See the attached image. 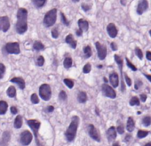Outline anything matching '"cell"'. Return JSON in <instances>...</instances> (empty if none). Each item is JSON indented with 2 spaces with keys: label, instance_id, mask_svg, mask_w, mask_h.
Here are the masks:
<instances>
[{
  "label": "cell",
  "instance_id": "obj_1",
  "mask_svg": "<svg viewBox=\"0 0 151 146\" xmlns=\"http://www.w3.org/2000/svg\"><path fill=\"white\" fill-rule=\"evenodd\" d=\"M27 17H28V11L25 8H20L17 13L18 20L16 23V31L19 34H23L28 30V23H27Z\"/></svg>",
  "mask_w": 151,
  "mask_h": 146
},
{
  "label": "cell",
  "instance_id": "obj_2",
  "mask_svg": "<svg viewBox=\"0 0 151 146\" xmlns=\"http://www.w3.org/2000/svg\"><path fill=\"white\" fill-rule=\"evenodd\" d=\"M78 124H79V118L75 116L72 118L71 123L70 125L69 128L67 129L65 135L66 138L69 142H71L75 139L76 137V134H77V127H78Z\"/></svg>",
  "mask_w": 151,
  "mask_h": 146
},
{
  "label": "cell",
  "instance_id": "obj_3",
  "mask_svg": "<svg viewBox=\"0 0 151 146\" xmlns=\"http://www.w3.org/2000/svg\"><path fill=\"white\" fill-rule=\"evenodd\" d=\"M56 17H57V10L52 9L49 11L44 18V24L46 27H51L53 26L56 22Z\"/></svg>",
  "mask_w": 151,
  "mask_h": 146
},
{
  "label": "cell",
  "instance_id": "obj_4",
  "mask_svg": "<svg viewBox=\"0 0 151 146\" xmlns=\"http://www.w3.org/2000/svg\"><path fill=\"white\" fill-rule=\"evenodd\" d=\"M39 95H40V97L44 101H49L52 95L50 86L47 84H43L39 88Z\"/></svg>",
  "mask_w": 151,
  "mask_h": 146
},
{
  "label": "cell",
  "instance_id": "obj_5",
  "mask_svg": "<svg viewBox=\"0 0 151 146\" xmlns=\"http://www.w3.org/2000/svg\"><path fill=\"white\" fill-rule=\"evenodd\" d=\"M28 125L30 127V128L33 130L34 132V135H35V137L37 139V146H41L39 142H38V139H37V131L40 128V122L36 120V119H30V120H28Z\"/></svg>",
  "mask_w": 151,
  "mask_h": 146
},
{
  "label": "cell",
  "instance_id": "obj_6",
  "mask_svg": "<svg viewBox=\"0 0 151 146\" xmlns=\"http://www.w3.org/2000/svg\"><path fill=\"white\" fill-rule=\"evenodd\" d=\"M6 50L8 54H19L20 50V45L17 42L13 43H7L6 45Z\"/></svg>",
  "mask_w": 151,
  "mask_h": 146
},
{
  "label": "cell",
  "instance_id": "obj_7",
  "mask_svg": "<svg viewBox=\"0 0 151 146\" xmlns=\"http://www.w3.org/2000/svg\"><path fill=\"white\" fill-rule=\"evenodd\" d=\"M32 134L29 132V131H23L20 135V141L21 142L22 145H29L31 141H32Z\"/></svg>",
  "mask_w": 151,
  "mask_h": 146
},
{
  "label": "cell",
  "instance_id": "obj_8",
  "mask_svg": "<svg viewBox=\"0 0 151 146\" xmlns=\"http://www.w3.org/2000/svg\"><path fill=\"white\" fill-rule=\"evenodd\" d=\"M102 93L104 94V95L107 96V97H110V98H116L117 96V94L115 92V90L110 87L109 85H107V84H104L102 85Z\"/></svg>",
  "mask_w": 151,
  "mask_h": 146
},
{
  "label": "cell",
  "instance_id": "obj_9",
  "mask_svg": "<svg viewBox=\"0 0 151 146\" xmlns=\"http://www.w3.org/2000/svg\"><path fill=\"white\" fill-rule=\"evenodd\" d=\"M95 47H96V49H97V52H98L99 58L100 60H104L106 58V56H107V48H106V47L101 45L99 42L95 43Z\"/></svg>",
  "mask_w": 151,
  "mask_h": 146
},
{
  "label": "cell",
  "instance_id": "obj_10",
  "mask_svg": "<svg viewBox=\"0 0 151 146\" xmlns=\"http://www.w3.org/2000/svg\"><path fill=\"white\" fill-rule=\"evenodd\" d=\"M10 28V22L7 16L0 17V30L6 32Z\"/></svg>",
  "mask_w": 151,
  "mask_h": 146
},
{
  "label": "cell",
  "instance_id": "obj_11",
  "mask_svg": "<svg viewBox=\"0 0 151 146\" xmlns=\"http://www.w3.org/2000/svg\"><path fill=\"white\" fill-rule=\"evenodd\" d=\"M88 133H89L90 136H91L93 140H95V141H97V142H100V135H99L97 129L94 128L93 125H89V126H88Z\"/></svg>",
  "mask_w": 151,
  "mask_h": 146
},
{
  "label": "cell",
  "instance_id": "obj_12",
  "mask_svg": "<svg viewBox=\"0 0 151 146\" xmlns=\"http://www.w3.org/2000/svg\"><path fill=\"white\" fill-rule=\"evenodd\" d=\"M148 7V3L147 0H140L137 6V13L142 14Z\"/></svg>",
  "mask_w": 151,
  "mask_h": 146
},
{
  "label": "cell",
  "instance_id": "obj_13",
  "mask_svg": "<svg viewBox=\"0 0 151 146\" xmlns=\"http://www.w3.org/2000/svg\"><path fill=\"white\" fill-rule=\"evenodd\" d=\"M107 34L109 36L112 38H115L117 36V29L116 27L115 24L113 23H110L107 27Z\"/></svg>",
  "mask_w": 151,
  "mask_h": 146
},
{
  "label": "cell",
  "instance_id": "obj_14",
  "mask_svg": "<svg viewBox=\"0 0 151 146\" xmlns=\"http://www.w3.org/2000/svg\"><path fill=\"white\" fill-rule=\"evenodd\" d=\"M107 139H109L110 142H112L116 139L117 137V130L114 127H111L110 128V129L107 130Z\"/></svg>",
  "mask_w": 151,
  "mask_h": 146
},
{
  "label": "cell",
  "instance_id": "obj_15",
  "mask_svg": "<svg viewBox=\"0 0 151 146\" xmlns=\"http://www.w3.org/2000/svg\"><path fill=\"white\" fill-rule=\"evenodd\" d=\"M110 81L111 83V85L114 87H117L118 86V83H119V78H118V76L116 72H113L110 74Z\"/></svg>",
  "mask_w": 151,
  "mask_h": 146
},
{
  "label": "cell",
  "instance_id": "obj_16",
  "mask_svg": "<svg viewBox=\"0 0 151 146\" xmlns=\"http://www.w3.org/2000/svg\"><path fill=\"white\" fill-rule=\"evenodd\" d=\"M11 82L12 83H16L20 89L25 88V81L21 78H13L11 79Z\"/></svg>",
  "mask_w": 151,
  "mask_h": 146
},
{
  "label": "cell",
  "instance_id": "obj_17",
  "mask_svg": "<svg viewBox=\"0 0 151 146\" xmlns=\"http://www.w3.org/2000/svg\"><path fill=\"white\" fill-rule=\"evenodd\" d=\"M65 42H66L67 44H69L73 49H75V48L77 47V42H76V40L74 39L73 36H72L71 34H70V35H68V36L66 37V38H65Z\"/></svg>",
  "mask_w": 151,
  "mask_h": 146
},
{
  "label": "cell",
  "instance_id": "obj_18",
  "mask_svg": "<svg viewBox=\"0 0 151 146\" xmlns=\"http://www.w3.org/2000/svg\"><path fill=\"white\" fill-rule=\"evenodd\" d=\"M78 26H79L80 30H83V31H87L88 30V28H89L88 23L86 22L85 20H84V19H80L78 20Z\"/></svg>",
  "mask_w": 151,
  "mask_h": 146
},
{
  "label": "cell",
  "instance_id": "obj_19",
  "mask_svg": "<svg viewBox=\"0 0 151 146\" xmlns=\"http://www.w3.org/2000/svg\"><path fill=\"white\" fill-rule=\"evenodd\" d=\"M126 128L128 132H133L134 129V120L133 118H129L127 120V125H126Z\"/></svg>",
  "mask_w": 151,
  "mask_h": 146
},
{
  "label": "cell",
  "instance_id": "obj_20",
  "mask_svg": "<svg viewBox=\"0 0 151 146\" xmlns=\"http://www.w3.org/2000/svg\"><path fill=\"white\" fill-rule=\"evenodd\" d=\"M9 140H10V133L6 131L3 134V141L2 143L0 144V146H7Z\"/></svg>",
  "mask_w": 151,
  "mask_h": 146
},
{
  "label": "cell",
  "instance_id": "obj_21",
  "mask_svg": "<svg viewBox=\"0 0 151 146\" xmlns=\"http://www.w3.org/2000/svg\"><path fill=\"white\" fill-rule=\"evenodd\" d=\"M8 105L5 101H0V114L4 115L7 111Z\"/></svg>",
  "mask_w": 151,
  "mask_h": 146
},
{
  "label": "cell",
  "instance_id": "obj_22",
  "mask_svg": "<svg viewBox=\"0 0 151 146\" xmlns=\"http://www.w3.org/2000/svg\"><path fill=\"white\" fill-rule=\"evenodd\" d=\"M21 126H22V118H21V116H17L14 120V128H20Z\"/></svg>",
  "mask_w": 151,
  "mask_h": 146
},
{
  "label": "cell",
  "instance_id": "obj_23",
  "mask_svg": "<svg viewBox=\"0 0 151 146\" xmlns=\"http://www.w3.org/2000/svg\"><path fill=\"white\" fill-rule=\"evenodd\" d=\"M77 100L79 102L84 103L86 102V100H87V95H86V94L84 92H80L77 95Z\"/></svg>",
  "mask_w": 151,
  "mask_h": 146
},
{
  "label": "cell",
  "instance_id": "obj_24",
  "mask_svg": "<svg viewBox=\"0 0 151 146\" xmlns=\"http://www.w3.org/2000/svg\"><path fill=\"white\" fill-rule=\"evenodd\" d=\"M33 48L37 51H40V50H44L45 49V46L43 45L39 41H36L33 45Z\"/></svg>",
  "mask_w": 151,
  "mask_h": 146
},
{
  "label": "cell",
  "instance_id": "obj_25",
  "mask_svg": "<svg viewBox=\"0 0 151 146\" xmlns=\"http://www.w3.org/2000/svg\"><path fill=\"white\" fill-rule=\"evenodd\" d=\"M63 65L66 69H70L71 66H72V59L70 57H67L64 60V62H63Z\"/></svg>",
  "mask_w": 151,
  "mask_h": 146
},
{
  "label": "cell",
  "instance_id": "obj_26",
  "mask_svg": "<svg viewBox=\"0 0 151 146\" xmlns=\"http://www.w3.org/2000/svg\"><path fill=\"white\" fill-rule=\"evenodd\" d=\"M7 95L9 97H15L16 95V90H15V87H9L8 89H7Z\"/></svg>",
  "mask_w": 151,
  "mask_h": 146
},
{
  "label": "cell",
  "instance_id": "obj_27",
  "mask_svg": "<svg viewBox=\"0 0 151 146\" xmlns=\"http://www.w3.org/2000/svg\"><path fill=\"white\" fill-rule=\"evenodd\" d=\"M84 55L86 58H89L92 56V49L89 46L87 47H84Z\"/></svg>",
  "mask_w": 151,
  "mask_h": 146
},
{
  "label": "cell",
  "instance_id": "obj_28",
  "mask_svg": "<svg viewBox=\"0 0 151 146\" xmlns=\"http://www.w3.org/2000/svg\"><path fill=\"white\" fill-rule=\"evenodd\" d=\"M114 58H115V61H116V62L117 63V65L119 66V68L121 70V72H122V68H123V59H122V57H120V56H118V55L116 54L114 56Z\"/></svg>",
  "mask_w": 151,
  "mask_h": 146
},
{
  "label": "cell",
  "instance_id": "obj_29",
  "mask_svg": "<svg viewBox=\"0 0 151 146\" xmlns=\"http://www.w3.org/2000/svg\"><path fill=\"white\" fill-rule=\"evenodd\" d=\"M34 5L37 6V7H42L44 6L46 2V0H32Z\"/></svg>",
  "mask_w": 151,
  "mask_h": 146
},
{
  "label": "cell",
  "instance_id": "obj_30",
  "mask_svg": "<svg viewBox=\"0 0 151 146\" xmlns=\"http://www.w3.org/2000/svg\"><path fill=\"white\" fill-rule=\"evenodd\" d=\"M63 82L65 83V85L69 87V88H72L74 87V81L69 78H65L63 80Z\"/></svg>",
  "mask_w": 151,
  "mask_h": 146
},
{
  "label": "cell",
  "instance_id": "obj_31",
  "mask_svg": "<svg viewBox=\"0 0 151 146\" xmlns=\"http://www.w3.org/2000/svg\"><path fill=\"white\" fill-rule=\"evenodd\" d=\"M130 104H131L132 106H134V105L138 106V105H140V100L138 99V97L133 96V97L131 99V101H130Z\"/></svg>",
  "mask_w": 151,
  "mask_h": 146
},
{
  "label": "cell",
  "instance_id": "obj_32",
  "mask_svg": "<svg viewBox=\"0 0 151 146\" xmlns=\"http://www.w3.org/2000/svg\"><path fill=\"white\" fill-rule=\"evenodd\" d=\"M45 63V59L43 56H38V58L37 59V66H43Z\"/></svg>",
  "mask_w": 151,
  "mask_h": 146
},
{
  "label": "cell",
  "instance_id": "obj_33",
  "mask_svg": "<svg viewBox=\"0 0 151 146\" xmlns=\"http://www.w3.org/2000/svg\"><path fill=\"white\" fill-rule=\"evenodd\" d=\"M30 100H31V102H32L33 104H37V103L39 102V98H38V96H37L36 94H33V95H31Z\"/></svg>",
  "mask_w": 151,
  "mask_h": 146
},
{
  "label": "cell",
  "instance_id": "obj_34",
  "mask_svg": "<svg viewBox=\"0 0 151 146\" xmlns=\"http://www.w3.org/2000/svg\"><path fill=\"white\" fill-rule=\"evenodd\" d=\"M126 61H127V65H128V67L130 68V69H132V71H137L136 66H135V65H133V64L132 63V61H129V59H128V58H126Z\"/></svg>",
  "mask_w": 151,
  "mask_h": 146
},
{
  "label": "cell",
  "instance_id": "obj_35",
  "mask_svg": "<svg viewBox=\"0 0 151 146\" xmlns=\"http://www.w3.org/2000/svg\"><path fill=\"white\" fill-rule=\"evenodd\" d=\"M148 135V132L147 131H144V130H140L139 132H138V137L139 138H144V137H146L147 135Z\"/></svg>",
  "mask_w": 151,
  "mask_h": 146
},
{
  "label": "cell",
  "instance_id": "obj_36",
  "mask_svg": "<svg viewBox=\"0 0 151 146\" xmlns=\"http://www.w3.org/2000/svg\"><path fill=\"white\" fill-rule=\"evenodd\" d=\"M143 124L145 125L146 127H148L150 126V124H151V118L150 117H145L142 120Z\"/></svg>",
  "mask_w": 151,
  "mask_h": 146
},
{
  "label": "cell",
  "instance_id": "obj_37",
  "mask_svg": "<svg viewBox=\"0 0 151 146\" xmlns=\"http://www.w3.org/2000/svg\"><path fill=\"white\" fill-rule=\"evenodd\" d=\"M5 71H6V67H5V65L2 64V63H0V79H1V78L4 77Z\"/></svg>",
  "mask_w": 151,
  "mask_h": 146
},
{
  "label": "cell",
  "instance_id": "obj_38",
  "mask_svg": "<svg viewBox=\"0 0 151 146\" xmlns=\"http://www.w3.org/2000/svg\"><path fill=\"white\" fill-rule=\"evenodd\" d=\"M91 69H92L91 65L89 63H87L86 65H84V67L83 69V71H84V73H89L91 71Z\"/></svg>",
  "mask_w": 151,
  "mask_h": 146
},
{
  "label": "cell",
  "instance_id": "obj_39",
  "mask_svg": "<svg viewBox=\"0 0 151 146\" xmlns=\"http://www.w3.org/2000/svg\"><path fill=\"white\" fill-rule=\"evenodd\" d=\"M135 53H136V55L138 56V58L139 59H142L143 58V54H142V52H141V50L139 48V47H136V49H135Z\"/></svg>",
  "mask_w": 151,
  "mask_h": 146
},
{
  "label": "cell",
  "instance_id": "obj_40",
  "mask_svg": "<svg viewBox=\"0 0 151 146\" xmlns=\"http://www.w3.org/2000/svg\"><path fill=\"white\" fill-rule=\"evenodd\" d=\"M60 16H61V20H62V23L65 24L66 26H70V23L68 22V20L66 19V17H65V15H64L62 13H60Z\"/></svg>",
  "mask_w": 151,
  "mask_h": 146
},
{
  "label": "cell",
  "instance_id": "obj_41",
  "mask_svg": "<svg viewBox=\"0 0 151 146\" xmlns=\"http://www.w3.org/2000/svg\"><path fill=\"white\" fill-rule=\"evenodd\" d=\"M59 97H60V99L61 101H65V100L67 99V95H66V93L64 92V91H61V92L60 93Z\"/></svg>",
  "mask_w": 151,
  "mask_h": 146
},
{
  "label": "cell",
  "instance_id": "obj_42",
  "mask_svg": "<svg viewBox=\"0 0 151 146\" xmlns=\"http://www.w3.org/2000/svg\"><path fill=\"white\" fill-rule=\"evenodd\" d=\"M124 78H125V81H126V84H127V86H132V80L129 78V77L126 75V74H124Z\"/></svg>",
  "mask_w": 151,
  "mask_h": 146
},
{
  "label": "cell",
  "instance_id": "obj_43",
  "mask_svg": "<svg viewBox=\"0 0 151 146\" xmlns=\"http://www.w3.org/2000/svg\"><path fill=\"white\" fill-rule=\"evenodd\" d=\"M52 36H53V38H57V37H59V32H58L57 29L53 30V31H52Z\"/></svg>",
  "mask_w": 151,
  "mask_h": 146
},
{
  "label": "cell",
  "instance_id": "obj_44",
  "mask_svg": "<svg viewBox=\"0 0 151 146\" xmlns=\"http://www.w3.org/2000/svg\"><path fill=\"white\" fill-rule=\"evenodd\" d=\"M117 133H119V134H124V126L123 125H120V126H118V128H117Z\"/></svg>",
  "mask_w": 151,
  "mask_h": 146
},
{
  "label": "cell",
  "instance_id": "obj_45",
  "mask_svg": "<svg viewBox=\"0 0 151 146\" xmlns=\"http://www.w3.org/2000/svg\"><path fill=\"white\" fill-rule=\"evenodd\" d=\"M82 8H83V10H84L85 12H87L88 10L91 9V6H87V5H85V4H83V5H82Z\"/></svg>",
  "mask_w": 151,
  "mask_h": 146
},
{
  "label": "cell",
  "instance_id": "obj_46",
  "mask_svg": "<svg viewBox=\"0 0 151 146\" xmlns=\"http://www.w3.org/2000/svg\"><path fill=\"white\" fill-rule=\"evenodd\" d=\"M141 86V82H140V80H138V82L135 84V89L136 90H138L139 89V87Z\"/></svg>",
  "mask_w": 151,
  "mask_h": 146
},
{
  "label": "cell",
  "instance_id": "obj_47",
  "mask_svg": "<svg viewBox=\"0 0 151 146\" xmlns=\"http://www.w3.org/2000/svg\"><path fill=\"white\" fill-rule=\"evenodd\" d=\"M111 48H112L113 51H117V44H115L114 42L111 43Z\"/></svg>",
  "mask_w": 151,
  "mask_h": 146
},
{
  "label": "cell",
  "instance_id": "obj_48",
  "mask_svg": "<svg viewBox=\"0 0 151 146\" xmlns=\"http://www.w3.org/2000/svg\"><path fill=\"white\" fill-rule=\"evenodd\" d=\"M17 109L15 108V107H11V112H12V114H16L17 113Z\"/></svg>",
  "mask_w": 151,
  "mask_h": 146
},
{
  "label": "cell",
  "instance_id": "obj_49",
  "mask_svg": "<svg viewBox=\"0 0 151 146\" xmlns=\"http://www.w3.org/2000/svg\"><path fill=\"white\" fill-rule=\"evenodd\" d=\"M140 100H141V102H146V100H147V95H140Z\"/></svg>",
  "mask_w": 151,
  "mask_h": 146
},
{
  "label": "cell",
  "instance_id": "obj_50",
  "mask_svg": "<svg viewBox=\"0 0 151 146\" xmlns=\"http://www.w3.org/2000/svg\"><path fill=\"white\" fill-rule=\"evenodd\" d=\"M146 56H147V59L148 61H151V52H147Z\"/></svg>",
  "mask_w": 151,
  "mask_h": 146
},
{
  "label": "cell",
  "instance_id": "obj_51",
  "mask_svg": "<svg viewBox=\"0 0 151 146\" xmlns=\"http://www.w3.org/2000/svg\"><path fill=\"white\" fill-rule=\"evenodd\" d=\"M53 110H54L53 106H48L47 109H46V111H47L48 112H52V111H53Z\"/></svg>",
  "mask_w": 151,
  "mask_h": 146
},
{
  "label": "cell",
  "instance_id": "obj_52",
  "mask_svg": "<svg viewBox=\"0 0 151 146\" xmlns=\"http://www.w3.org/2000/svg\"><path fill=\"white\" fill-rule=\"evenodd\" d=\"M82 32H83V30H79L77 31V36H82Z\"/></svg>",
  "mask_w": 151,
  "mask_h": 146
},
{
  "label": "cell",
  "instance_id": "obj_53",
  "mask_svg": "<svg viewBox=\"0 0 151 146\" xmlns=\"http://www.w3.org/2000/svg\"><path fill=\"white\" fill-rule=\"evenodd\" d=\"M144 76H145V77H146V78H147V79H148V80H149L150 82H151V76H150V75H147V74H145Z\"/></svg>",
  "mask_w": 151,
  "mask_h": 146
},
{
  "label": "cell",
  "instance_id": "obj_54",
  "mask_svg": "<svg viewBox=\"0 0 151 146\" xmlns=\"http://www.w3.org/2000/svg\"><path fill=\"white\" fill-rule=\"evenodd\" d=\"M130 138H131V136H130V135H127V136L125 137V141H126V142H127V141H129L128 139H130Z\"/></svg>",
  "mask_w": 151,
  "mask_h": 146
},
{
  "label": "cell",
  "instance_id": "obj_55",
  "mask_svg": "<svg viewBox=\"0 0 151 146\" xmlns=\"http://www.w3.org/2000/svg\"><path fill=\"white\" fill-rule=\"evenodd\" d=\"M121 3H122L124 6H125V0H121Z\"/></svg>",
  "mask_w": 151,
  "mask_h": 146
},
{
  "label": "cell",
  "instance_id": "obj_56",
  "mask_svg": "<svg viewBox=\"0 0 151 146\" xmlns=\"http://www.w3.org/2000/svg\"><path fill=\"white\" fill-rule=\"evenodd\" d=\"M113 146H120V145H119V143H117V142H116V143H115V144H114Z\"/></svg>",
  "mask_w": 151,
  "mask_h": 146
},
{
  "label": "cell",
  "instance_id": "obj_57",
  "mask_svg": "<svg viewBox=\"0 0 151 146\" xmlns=\"http://www.w3.org/2000/svg\"><path fill=\"white\" fill-rule=\"evenodd\" d=\"M145 146H151V143H150V142H148V143H147Z\"/></svg>",
  "mask_w": 151,
  "mask_h": 146
},
{
  "label": "cell",
  "instance_id": "obj_58",
  "mask_svg": "<svg viewBox=\"0 0 151 146\" xmlns=\"http://www.w3.org/2000/svg\"><path fill=\"white\" fill-rule=\"evenodd\" d=\"M72 1H73V2H78L79 0H72Z\"/></svg>",
  "mask_w": 151,
  "mask_h": 146
},
{
  "label": "cell",
  "instance_id": "obj_59",
  "mask_svg": "<svg viewBox=\"0 0 151 146\" xmlns=\"http://www.w3.org/2000/svg\"><path fill=\"white\" fill-rule=\"evenodd\" d=\"M149 35H150V37H151V30L149 31Z\"/></svg>",
  "mask_w": 151,
  "mask_h": 146
}]
</instances>
